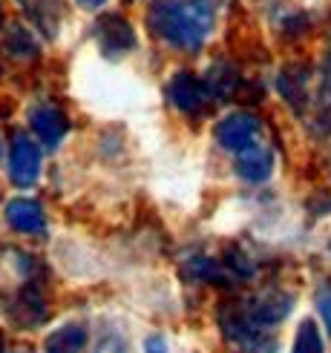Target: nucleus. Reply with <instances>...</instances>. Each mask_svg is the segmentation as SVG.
Returning a JSON list of instances; mask_svg holds the SVG:
<instances>
[{
  "label": "nucleus",
  "mask_w": 331,
  "mask_h": 353,
  "mask_svg": "<svg viewBox=\"0 0 331 353\" xmlns=\"http://www.w3.org/2000/svg\"><path fill=\"white\" fill-rule=\"evenodd\" d=\"M225 273H228V268H219V264L214 259H207V256H196V259H190L185 264V276L187 279H196V281H214V285H225Z\"/></svg>",
  "instance_id": "4468645a"
},
{
  "label": "nucleus",
  "mask_w": 331,
  "mask_h": 353,
  "mask_svg": "<svg viewBox=\"0 0 331 353\" xmlns=\"http://www.w3.org/2000/svg\"><path fill=\"white\" fill-rule=\"evenodd\" d=\"M95 41L104 55L121 58L135 49V32L121 14H107V17H101L95 26Z\"/></svg>",
  "instance_id": "7ed1b4c3"
},
{
  "label": "nucleus",
  "mask_w": 331,
  "mask_h": 353,
  "mask_svg": "<svg viewBox=\"0 0 331 353\" xmlns=\"http://www.w3.org/2000/svg\"><path fill=\"white\" fill-rule=\"evenodd\" d=\"M29 123L35 135L41 138V144L55 150L61 144V138L66 135V115L55 107V103H35V107L29 110Z\"/></svg>",
  "instance_id": "423d86ee"
},
{
  "label": "nucleus",
  "mask_w": 331,
  "mask_h": 353,
  "mask_svg": "<svg viewBox=\"0 0 331 353\" xmlns=\"http://www.w3.org/2000/svg\"><path fill=\"white\" fill-rule=\"evenodd\" d=\"M78 3L84 9H98V6H104V0H78Z\"/></svg>",
  "instance_id": "4be33fe9"
},
{
  "label": "nucleus",
  "mask_w": 331,
  "mask_h": 353,
  "mask_svg": "<svg viewBox=\"0 0 331 353\" xmlns=\"http://www.w3.org/2000/svg\"><path fill=\"white\" fill-rule=\"evenodd\" d=\"M291 307H294V299L288 293H283V290H268L263 296H256L254 302H248V310H251V316L256 319L259 327L283 322L285 316L291 313Z\"/></svg>",
  "instance_id": "6e6552de"
},
{
  "label": "nucleus",
  "mask_w": 331,
  "mask_h": 353,
  "mask_svg": "<svg viewBox=\"0 0 331 353\" xmlns=\"http://www.w3.org/2000/svg\"><path fill=\"white\" fill-rule=\"evenodd\" d=\"M167 95H170L173 107H176L179 112H187V115L205 110L207 101H211V92H207L205 81H199L196 75H190V72L173 75V81L167 86Z\"/></svg>",
  "instance_id": "39448f33"
},
{
  "label": "nucleus",
  "mask_w": 331,
  "mask_h": 353,
  "mask_svg": "<svg viewBox=\"0 0 331 353\" xmlns=\"http://www.w3.org/2000/svg\"><path fill=\"white\" fill-rule=\"evenodd\" d=\"M276 92L283 95V101L294 112L303 115L311 101V72L305 66H285L276 78Z\"/></svg>",
  "instance_id": "0eeeda50"
},
{
  "label": "nucleus",
  "mask_w": 331,
  "mask_h": 353,
  "mask_svg": "<svg viewBox=\"0 0 331 353\" xmlns=\"http://www.w3.org/2000/svg\"><path fill=\"white\" fill-rule=\"evenodd\" d=\"M320 313H323V322H325V327L331 333V290H325L320 296Z\"/></svg>",
  "instance_id": "aec40b11"
},
{
  "label": "nucleus",
  "mask_w": 331,
  "mask_h": 353,
  "mask_svg": "<svg viewBox=\"0 0 331 353\" xmlns=\"http://www.w3.org/2000/svg\"><path fill=\"white\" fill-rule=\"evenodd\" d=\"M95 353H127V347H124V339H121L115 330L107 327L101 342H98V347H95Z\"/></svg>",
  "instance_id": "6ab92c4d"
},
{
  "label": "nucleus",
  "mask_w": 331,
  "mask_h": 353,
  "mask_svg": "<svg viewBox=\"0 0 331 353\" xmlns=\"http://www.w3.org/2000/svg\"><path fill=\"white\" fill-rule=\"evenodd\" d=\"M147 23L164 43L185 52H199L214 29V12L202 0H153Z\"/></svg>",
  "instance_id": "f257e3e1"
},
{
  "label": "nucleus",
  "mask_w": 331,
  "mask_h": 353,
  "mask_svg": "<svg viewBox=\"0 0 331 353\" xmlns=\"http://www.w3.org/2000/svg\"><path fill=\"white\" fill-rule=\"evenodd\" d=\"M0 353H9V350H6V347H3V345H0Z\"/></svg>",
  "instance_id": "5701e85b"
},
{
  "label": "nucleus",
  "mask_w": 331,
  "mask_h": 353,
  "mask_svg": "<svg viewBox=\"0 0 331 353\" xmlns=\"http://www.w3.org/2000/svg\"><path fill=\"white\" fill-rule=\"evenodd\" d=\"M239 83H242V78L234 63H214L205 75V86H207V92H211V98H234Z\"/></svg>",
  "instance_id": "9b49d317"
},
{
  "label": "nucleus",
  "mask_w": 331,
  "mask_h": 353,
  "mask_svg": "<svg viewBox=\"0 0 331 353\" xmlns=\"http://www.w3.org/2000/svg\"><path fill=\"white\" fill-rule=\"evenodd\" d=\"M256 135H259V118L251 112H236L216 123V141L225 150H234V152L254 147Z\"/></svg>",
  "instance_id": "20e7f679"
},
{
  "label": "nucleus",
  "mask_w": 331,
  "mask_h": 353,
  "mask_svg": "<svg viewBox=\"0 0 331 353\" xmlns=\"http://www.w3.org/2000/svg\"><path fill=\"white\" fill-rule=\"evenodd\" d=\"M314 130L331 132V83L328 81H323L317 101H314Z\"/></svg>",
  "instance_id": "dca6fc26"
},
{
  "label": "nucleus",
  "mask_w": 331,
  "mask_h": 353,
  "mask_svg": "<svg viewBox=\"0 0 331 353\" xmlns=\"http://www.w3.org/2000/svg\"><path fill=\"white\" fill-rule=\"evenodd\" d=\"M291 353H325L317 322L305 319V322L300 325L297 336H294V350H291Z\"/></svg>",
  "instance_id": "2eb2a0df"
},
{
  "label": "nucleus",
  "mask_w": 331,
  "mask_h": 353,
  "mask_svg": "<svg viewBox=\"0 0 331 353\" xmlns=\"http://www.w3.org/2000/svg\"><path fill=\"white\" fill-rule=\"evenodd\" d=\"M236 172H239V179H245L251 184H263L265 179H271V172H274V155L271 150L265 147H248V150H242L239 158H236Z\"/></svg>",
  "instance_id": "1a4fd4ad"
},
{
  "label": "nucleus",
  "mask_w": 331,
  "mask_h": 353,
  "mask_svg": "<svg viewBox=\"0 0 331 353\" xmlns=\"http://www.w3.org/2000/svg\"><path fill=\"white\" fill-rule=\"evenodd\" d=\"M147 353H167L164 339H162V336H153V339L147 342Z\"/></svg>",
  "instance_id": "412c9836"
},
{
  "label": "nucleus",
  "mask_w": 331,
  "mask_h": 353,
  "mask_svg": "<svg viewBox=\"0 0 331 353\" xmlns=\"http://www.w3.org/2000/svg\"><path fill=\"white\" fill-rule=\"evenodd\" d=\"M6 221L15 227V230H21V233H41L44 224H46L41 204L32 201V199H15V201H9Z\"/></svg>",
  "instance_id": "9d476101"
},
{
  "label": "nucleus",
  "mask_w": 331,
  "mask_h": 353,
  "mask_svg": "<svg viewBox=\"0 0 331 353\" xmlns=\"http://www.w3.org/2000/svg\"><path fill=\"white\" fill-rule=\"evenodd\" d=\"M6 46H9L12 55H17V58H32L35 52H38V46H35V41L29 38L26 29H21V26L9 29V34H6Z\"/></svg>",
  "instance_id": "f3484780"
},
{
  "label": "nucleus",
  "mask_w": 331,
  "mask_h": 353,
  "mask_svg": "<svg viewBox=\"0 0 331 353\" xmlns=\"http://www.w3.org/2000/svg\"><path fill=\"white\" fill-rule=\"evenodd\" d=\"M21 6L35 21V26L46 32V38H55V32H58V0H21Z\"/></svg>",
  "instance_id": "ddd939ff"
},
{
  "label": "nucleus",
  "mask_w": 331,
  "mask_h": 353,
  "mask_svg": "<svg viewBox=\"0 0 331 353\" xmlns=\"http://www.w3.org/2000/svg\"><path fill=\"white\" fill-rule=\"evenodd\" d=\"M86 347V325L73 322L58 327L46 339V353H84Z\"/></svg>",
  "instance_id": "f8f14e48"
},
{
  "label": "nucleus",
  "mask_w": 331,
  "mask_h": 353,
  "mask_svg": "<svg viewBox=\"0 0 331 353\" xmlns=\"http://www.w3.org/2000/svg\"><path fill=\"white\" fill-rule=\"evenodd\" d=\"M9 175H12V181L17 187H32L35 181H38V175H41V150L23 132H15V138H12Z\"/></svg>",
  "instance_id": "f03ea898"
},
{
  "label": "nucleus",
  "mask_w": 331,
  "mask_h": 353,
  "mask_svg": "<svg viewBox=\"0 0 331 353\" xmlns=\"http://www.w3.org/2000/svg\"><path fill=\"white\" fill-rule=\"evenodd\" d=\"M228 273H234L236 279H251L254 276V261L248 259V253H228Z\"/></svg>",
  "instance_id": "a211bd4d"
}]
</instances>
